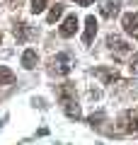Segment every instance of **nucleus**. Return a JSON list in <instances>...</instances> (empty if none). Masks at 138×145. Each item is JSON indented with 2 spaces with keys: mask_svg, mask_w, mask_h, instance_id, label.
Listing matches in <instances>:
<instances>
[{
  "mask_svg": "<svg viewBox=\"0 0 138 145\" xmlns=\"http://www.w3.org/2000/svg\"><path fill=\"white\" fill-rule=\"evenodd\" d=\"M95 34H97V20L90 15V17L85 20V34H82V41H85V44H92Z\"/></svg>",
  "mask_w": 138,
  "mask_h": 145,
  "instance_id": "obj_3",
  "label": "nucleus"
},
{
  "mask_svg": "<svg viewBox=\"0 0 138 145\" xmlns=\"http://www.w3.org/2000/svg\"><path fill=\"white\" fill-rule=\"evenodd\" d=\"M63 109H66V114L70 116V119H80V106L75 104V99H70V102H63Z\"/></svg>",
  "mask_w": 138,
  "mask_h": 145,
  "instance_id": "obj_8",
  "label": "nucleus"
},
{
  "mask_svg": "<svg viewBox=\"0 0 138 145\" xmlns=\"http://www.w3.org/2000/svg\"><path fill=\"white\" fill-rule=\"evenodd\" d=\"M121 24H124V31H126L128 36H133V39H138V15H133V12H128V15H124Z\"/></svg>",
  "mask_w": 138,
  "mask_h": 145,
  "instance_id": "obj_1",
  "label": "nucleus"
},
{
  "mask_svg": "<svg viewBox=\"0 0 138 145\" xmlns=\"http://www.w3.org/2000/svg\"><path fill=\"white\" fill-rule=\"evenodd\" d=\"M75 3H78L80 7H87V5H92V0H75Z\"/></svg>",
  "mask_w": 138,
  "mask_h": 145,
  "instance_id": "obj_16",
  "label": "nucleus"
},
{
  "mask_svg": "<svg viewBox=\"0 0 138 145\" xmlns=\"http://www.w3.org/2000/svg\"><path fill=\"white\" fill-rule=\"evenodd\" d=\"M61 15H63V5H53L51 10H49V15H46V22L53 24L56 20H61Z\"/></svg>",
  "mask_w": 138,
  "mask_h": 145,
  "instance_id": "obj_11",
  "label": "nucleus"
},
{
  "mask_svg": "<svg viewBox=\"0 0 138 145\" xmlns=\"http://www.w3.org/2000/svg\"><path fill=\"white\" fill-rule=\"evenodd\" d=\"M99 75L104 78V82H112V80H116V70H99Z\"/></svg>",
  "mask_w": 138,
  "mask_h": 145,
  "instance_id": "obj_15",
  "label": "nucleus"
},
{
  "mask_svg": "<svg viewBox=\"0 0 138 145\" xmlns=\"http://www.w3.org/2000/svg\"><path fill=\"white\" fill-rule=\"evenodd\" d=\"M44 10H46V0H32V12L34 15H39Z\"/></svg>",
  "mask_w": 138,
  "mask_h": 145,
  "instance_id": "obj_13",
  "label": "nucleus"
},
{
  "mask_svg": "<svg viewBox=\"0 0 138 145\" xmlns=\"http://www.w3.org/2000/svg\"><path fill=\"white\" fill-rule=\"evenodd\" d=\"M116 12H119V3H114V0H107L102 5V15L104 17H114Z\"/></svg>",
  "mask_w": 138,
  "mask_h": 145,
  "instance_id": "obj_10",
  "label": "nucleus"
},
{
  "mask_svg": "<svg viewBox=\"0 0 138 145\" xmlns=\"http://www.w3.org/2000/svg\"><path fill=\"white\" fill-rule=\"evenodd\" d=\"M124 131H128V133H136L138 131V111H126V116H124Z\"/></svg>",
  "mask_w": 138,
  "mask_h": 145,
  "instance_id": "obj_6",
  "label": "nucleus"
},
{
  "mask_svg": "<svg viewBox=\"0 0 138 145\" xmlns=\"http://www.w3.org/2000/svg\"><path fill=\"white\" fill-rule=\"evenodd\" d=\"M107 44L112 46V51H119V53L128 51V44H126V41H121L119 36H109V39H107Z\"/></svg>",
  "mask_w": 138,
  "mask_h": 145,
  "instance_id": "obj_7",
  "label": "nucleus"
},
{
  "mask_svg": "<svg viewBox=\"0 0 138 145\" xmlns=\"http://www.w3.org/2000/svg\"><path fill=\"white\" fill-rule=\"evenodd\" d=\"M36 63H39V53H36L34 48H27V51L22 53V65H24L27 70H32V68H36Z\"/></svg>",
  "mask_w": 138,
  "mask_h": 145,
  "instance_id": "obj_5",
  "label": "nucleus"
},
{
  "mask_svg": "<svg viewBox=\"0 0 138 145\" xmlns=\"http://www.w3.org/2000/svg\"><path fill=\"white\" fill-rule=\"evenodd\" d=\"M0 41H3V34H0Z\"/></svg>",
  "mask_w": 138,
  "mask_h": 145,
  "instance_id": "obj_17",
  "label": "nucleus"
},
{
  "mask_svg": "<svg viewBox=\"0 0 138 145\" xmlns=\"http://www.w3.org/2000/svg\"><path fill=\"white\" fill-rule=\"evenodd\" d=\"M12 82H15V72L10 68L0 65V85H12Z\"/></svg>",
  "mask_w": 138,
  "mask_h": 145,
  "instance_id": "obj_9",
  "label": "nucleus"
},
{
  "mask_svg": "<svg viewBox=\"0 0 138 145\" xmlns=\"http://www.w3.org/2000/svg\"><path fill=\"white\" fill-rule=\"evenodd\" d=\"M128 70H131L133 75H138V53H133V56H131V63H128Z\"/></svg>",
  "mask_w": 138,
  "mask_h": 145,
  "instance_id": "obj_14",
  "label": "nucleus"
},
{
  "mask_svg": "<svg viewBox=\"0 0 138 145\" xmlns=\"http://www.w3.org/2000/svg\"><path fill=\"white\" fill-rule=\"evenodd\" d=\"M75 29H78V17L75 15H68L66 22H63V27H61V36H63V39H68V36L75 34Z\"/></svg>",
  "mask_w": 138,
  "mask_h": 145,
  "instance_id": "obj_4",
  "label": "nucleus"
},
{
  "mask_svg": "<svg viewBox=\"0 0 138 145\" xmlns=\"http://www.w3.org/2000/svg\"><path fill=\"white\" fill-rule=\"evenodd\" d=\"M15 36L20 39V41H22V39H27V36H29V29H27V24H22V22H20V24H15Z\"/></svg>",
  "mask_w": 138,
  "mask_h": 145,
  "instance_id": "obj_12",
  "label": "nucleus"
},
{
  "mask_svg": "<svg viewBox=\"0 0 138 145\" xmlns=\"http://www.w3.org/2000/svg\"><path fill=\"white\" fill-rule=\"evenodd\" d=\"M53 70L61 72V75H68V72H70V56H68V53H58V56L53 58Z\"/></svg>",
  "mask_w": 138,
  "mask_h": 145,
  "instance_id": "obj_2",
  "label": "nucleus"
}]
</instances>
